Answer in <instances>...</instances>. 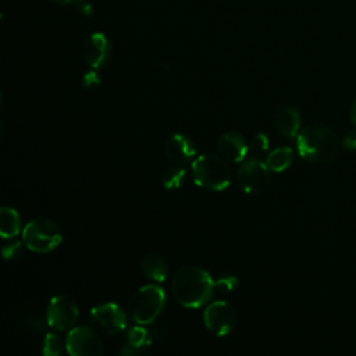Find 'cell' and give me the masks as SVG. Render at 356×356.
Masks as SVG:
<instances>
[{
    "instance_id": "obj_18",
    "label": "cell",
    "mask_w": 356,
    "mask_h": 356,
    "mask_svg": "<svg viewBox=\"0 0 356 356\" xmlns=\"http://www.w3.org/2000/svg\"><path fill=\"white\" fill-rule=\"evenodd\" d=\"M293 161V150L288 146L277 147L271 150L266 159L267 167L271 170V172H281L286 170Z\"/></svg>"
},
{
    "instance_id": "obj_22",
    "label": "cell",
    "mask_w": 356,
    "mask_h": 356,
    "mask_svg": "<svg viewBox=\"0 0 356 356\" xmlns=\"http://www.w3.org/2000/svg\"><path fill=\"white\" fill-rule=\"evenodd\" d=\"M3 257L6 260H11V259H15L18 256H21L22 253V242H11V243H4L3 249Z\"/></svg>"
},
{
    "instance_id": "obj_24",
    "label": "cell",
    "mask_w": 356,
    "mask_h": 356,
    "mask_svg": "<svg viewBox=\"0 0 356 356\" xmlns=\"http://www.w3.org/2000/svg\"><path fill=\"white\" fill-rule=\"evenodd\" d=\"M342 146L346 150H355L356 149V128L346 132V135L342 139Z\"/></svg>"
},
{
    "instance_id": "obj_26",
    "label": "cell",
    "mask_w": 356,
    "mask_h": 356,
    "mask_svg": "<svg viewBox=\"0 0 356 356\" xmlns=\"http://www.w3.org/2000/svg\"><path fill=\"white\" fill-rule=\"evenodd\" d=\"M100 82V76L95 71H89L83 75V86L90 88L93 85H97Z\"/></svg>"
},
{
    "instance_id": "obj_12",
    "label": "cell",
    "mask_w": 356,
    "mask_h": 356,
    "mask_svg": "<svg viewBox=\"0 0 356 356\" xmlns=\"http://www.w3.org/2000/svg\"><path fill=\"white\" fill-rule=\"evenodd\" d=\"M196 154L193 142L184 134H174L165 143V156L172 164L184 165Z\"/></svg>"
},
{
    "instance_id": "obj_23",
    "label": "cell",
    "mask_w": 356,
    "mask_h": 356,
    "mask_svg": "<svg viewBox=\"0 0 356 356\" xmlns=\"http://www.w3.org/2000/svg\"><path fill=\"white\" fill-rule=\"evenodd\" d=\"M268 149V138L264 135V134H257L253 139H252V143H250V150L254 153V154H260L263 152H266Z\"/></svg>"
},
{
    "instance_id": "obj_11",
    "label": "cell",
    "mask_w": 356,
    "mask_h": 356,
    "mask_svg": "<svg viewBox=\"0 0 356 356\" xmlns=\"http://www.w3.org/2000/svg\"><path fill=\"white\" fill-rule=\"evenodd\" d=\"M82 54L88 65L92 68L103 67L110 56V43L104 33L95 32L89 35L82 46Z\"/></svg>"
},
{
    "instance_id": "obj_10",
    "label": "cell",
    "mask_w": 356,
    "mask_h": 356,
    "mask_svg": "<svg viewBox=\"0 0 356 356\" xmlns=\"http://www.w3.org/2000/svg\"><path fill=\"white\" fill-rule=\"evenodd\" d=\"M90 320L106 334H118L127 327V316L115 303H103L92 307Z\"/></svg>"
},
{
    "instance_id": "obj_14",
    "label": "cell",
    "mask_w": 356,
    "mask_h": 356,
    "mask_svg": "<svg viewBox=\"0 0 356 356\" xmlns=\"http://www.w3.org/2000/svg\"><path fill=\"white\" fill-rule=\"evenodd\" d=\"M274 122L275 128L282 136L295 138L298 136L300 128V114L293 107H282L277 111Z\"/></svg>"
},
{
    "instance_id": "obj_13",
    "label": "cell",
    "mask_w": 356,
    "mask_h": 356,
    "mask_svg": "<svg viewBox=\"0 0 356 356\" xmlns=\"http://www.w3.org/2000/svg\"><path fill=\"white\" fill-rule=\"evenodd\" d=\"M218 149L220 153L229 161L239 163L243 161L248 152L249 145L246 139L238 132H225L218 139Z\"/></svg>"
},
{
    "instance_id": "obj_16",
    "label": "cell",
    "mask_w": 356,
    "mask_h": 356,
    "mask_svg": "<svg viewBox=\"0 0 356 356\" xmlns=\"http://www.w3.org/2000/svg\"><path fill=\"white\" fill-rule=\"evenodd\" d=\"M152 335L150 331H147L146 328L140 327V324L138 327H134L129 330L128 337H127V345L124 346V349H121L122 355H136V353H142L146 348H149L152 345Z\"/></svg>"
},
{
    "instance_id": "obj_3",
    "label": "cell",
    "mask_w": 356,
    "mask_h": 356,
    "mask_svg": "<svg viewBox=\"0 0 356 356\" xmlns=\"http://www.w3.org/2000/svg\"><path fill=\"white\" fill-rule=\"evenodd\" d=\"M192 178L197 186L210 191H224L231 184L228 164L216 154H200L192 161Z\"/></svg>"
},
{
    "instance_id": "obj_21",
    "label": "cell",
    "mask_w": 356,
    "mask_h": 356,
    "mask_svg": "<svg viewBox=\"0 0 356 356\" xmlns=\"http://www.w3.org/2000/svg\"><path fill=\"white\" fill-rule=\"evenodd\" d=\"M238 286V278L235 275H224L214 281V292L227 293Z\"/></svg>"
},
{
    "instance_id": "obj_20",
    "label": "cell",
    "mask_w": 356,
    "mask_h": 356,
    "mask_svg": "<svg viewBox=\"0 0 356 356\" xmlns=\"http://www.w3.org/2000/svg\"><path fill=\"white\" fill-rule=\"evenodd\" d=\"M65 349V342H63L61 337L54 334V332H49L44 337L43 341V353L47 356H58L63 353V350Z\"/></svg>"
},
{
    "instance_id": "obj_8",
    "label": "cell",
    "mask_w": 356,
    "mask_h": 356,
    "mask_svg": "<svg viewBox=\"0 0 356 356\" xmlns=\"http://www.w3.org/2000/svg\"><path fill=\"white\" fill-rule=\"evenodd\" d=\"M65 350L72 356H99L103 353V342L92 328L74 327L67 334Z\"/></svg>"
},
{
    "instance_id": "obj_25",
    "label": "cell",
    "mask_w": 356,
    "mask_h": 356,
    "mask_svg": "<svg viewBox=\"0 0 356 356\" xmlns=\"http://www.w3.org/2000/svg\"><path fill=\"white\" fill-rule=\"evenodd\" d=\"M76 8L85 17L90 15L93 13V6L89 0H76Z\"/></svg>"
},
{
    "instance_id": "obj_1",
    "label": "cell",
    "mask_w": 356,
    "mask_h": 356,
    "mask_svg": "<svg viewBox=\"0 0 356 356\" xmlns=\"http://www.w3.org/2000/svg\"><path fill=\"white\" fill-rule=\"evenodd\" d=\"M171 291L179 305L188 309H197L214 295V280L200 267L185 266L174 274Z\"/></svg>"
},
{
    "instance_id": "obj_2",
    "label": "cell",
    "mask_w": 356,
    "mask_h": 356,
    "mask_svg": "<svg viewBox=\"0 0 356 356\" xmlns=\"http://www.w3.org/2000/svg\"><path fill=\"white\" fill-rule=\"evenodd\" d=\"M298 153L310 163H330L335 159L339 142L337 134L324 124L305 127L296 136Z\"/></svg>"
},
{
    "instance_id": "obj_27",
    "label": "cell",
    "mask_w": 356,
    "mask_h": 356,
    "mask_svg": "<svg viewBox=\"0 0 356 356\" xmlns=\"http://www.w3.org/2000/svg\"><path fill=\"white\" fill-rule=\"evenodd\" d=\"M350 118L356 127V100L352 103V107H350Z\"/></svg>"
},
{
    "instance_id": "obj_6",
    "label": "cell",
    "mask_w": 356,
    "mask_h": 356,
    "mask_svg": "<svg viewBox=\"0 0 356 356\" xmlns=\"http://www.w3.org/2000/svg\"><path fill=\"white\" fill-rule=\"evenodd\" d=\"M236 181L242 191L252 195H259L270 186L271 170L261 160L250 159L238 168Z\"/></svg>"
},
{
    "instance_id": "obj_9",
    "label": "cell",
    "mask_w": 356,
    "mask_h": 356,
    "mask_svg": "<svg viewBox=\"0 0 356 356\" xmlns=\"http://www.w3.org/2000/svg\"><path fill=\"white\" fill-rule=\"evenodd\" d=\"M203 320L206 328L210 332L218 337H224L235 328L236 313L228 302L216 300L206 307L203 313Z\"/></svg>"
},
{
    "instance_id": "obj_17",
    "label": "cell",
    "mask_w": 356,
    "mask_h": 356,
    "mask_svg": "<svg viewBox=\"0 0 356 356\" xmlns=\"http://www.w3.org/2000/svg\"><path fill=\"white\" fill-rule=\"evenodd\" d=\"M21 218L15 209L3 206L0 209V234L4 239H11L19 234Z\"/></svg>"
},
{
    "instance_id": "obj_15",
    "label": "cell",
    "mask_w": 356,
    "mask_h": 356,
    "mask_svg": "<svg viewBox=\"0 0 356 356\" xmlns=\"http://www.w3.org/2000/svg\"><path fill=\"white\" fill-rule=\"evenodd\" d=\"M140 270L147 278H150L156 282H163L168 274L165 260L160 254L153 253V252H149L142 256Z\"/></svg>"
},
{
    "instance_id": "obj_19",
    "label": "cell",
    "mask_w": 356,
    "mask_h": 356,
    "mask_svg": "<svg viewBox=\"0 0 356 356\" xmlns=\"http://www.w3.org/2000/svg\"><path fill=\"white\" fill-rule=\"evenodd\" d=\"M185 177H186V170L179 164H172L163 171L161 184L165 189L174 191L182 186Z\"/></svg>"
},
{
    "instance_id": "obj_4",
    "label": "cell",
    "mask_w": 356,
    "mask_h": 356,
    "mask_svg": "<svg viewBox=\"0 0 356 356\" xmlns=\"http://www.w3.org/2000/svg\"><path fill=\"white\" fill-rule=\"evenodd\" d=\"M165 306V293L161 286L147 284L139 288L129 299L128 310L132 320L140 325L153 323Z\"/></svg>"
},
{
    "instance_id": "obj_5",
    "label": "cell",
    "mask_w": 356,
    "mask_h": 356,
    "mask_svg": "<svg viewBox=\"0 0 356 356\" xmlns=\"http://www.w3.org/2000/svg\"><path fill=\"white\" fill-rule=\"evenodd\" d=\"M24 245L35 253H47L56 249L63 239L60 227L50 218L31 220L22 231Z\"/></svg>"
},
{
    "instance_id": "obj_7",
    "label": "cell",
    "mask_w": 356,
    "mask_h": 356,
    "mask_svg": "<svg viewBox=\"0 0 356 356\" xmlns=\"http://www.w3.org/2000/svg\"><path fill=\"white\" fill-rule=\"evenodd\" d=\"M79 316L76 302L70 295H56L47 305L46 321L58 331L71 330Z\"/></svg>"
},
{
    "instance_id": "obj_28",
    "label": "cell",
    "mask_w": 356,
    "mask_h": 356,
    "mask_svg": "<svg viewBox=\"0 0 356 356\" xmlns=\"http://www.w3.org/2000/svg\"><path fill=\"white\" fill-rule=\"evenodd\" d=\"M51 1L56 4H60V6H68V4L76 3V0H51Z\"/></svg>"
}]
</instances>
